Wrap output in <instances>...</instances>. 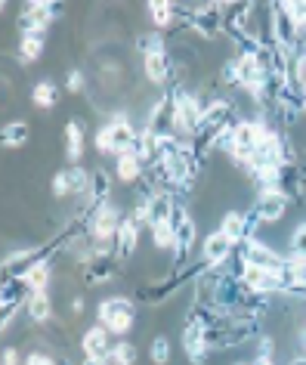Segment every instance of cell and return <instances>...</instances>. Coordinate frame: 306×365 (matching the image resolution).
<instances>
[{
  "label": "cell",
  "instance_id": "cell-22",
  "mask_svg": "<svg viewBox=\"0 0 306 365\" xmlns=\"http://www.w3.org/2000/svg\"><path fill=\"white\" fill-rule=\"evenodd\" d=\"M25 285H28L31 291H47L50 288V279H53V267H50V260H38V263H31L28 272H25Z\"/></svg>",
  "mask_w": 306,
  "mask_h": 365
},
{
  "label": "cell",
  "instance_id": "cell-52",
  "mask_svg": "<svg viewBox=\"0 0 306 365\" xmlns=\"http://www.w3.org/2000/svg\"><path fill=\"white\" fill-rule=\"evenodd\" d=\"M0 4H4V6H6V0H0Z\"/></svg>",
  "mask_w": 306,
  "mask_h": 365
},
{
  "label": "cell",
  "instance_id": "cell-30",
  "mask_svg": "<svg viewBox=\"0 0 306 365\" xmlns=\"http://www.w3.org/2000/svg\"><path fill=\"white\" fill-rule=\"evenodd\" d=\"M137 50H139V56H152V53H164V34L161 31H146V34H139L137 38Z\"/></svg>",
  "mask_w": 306,
  "mask_h": 365
},
{
  "label": "cell",
  "instance_id": "cell-8",
  "mask_svg": "<svg viewBox=\"0 0 306 365\" xmlns=\"http://www.w3.org/2000/svg\"><path fill=\"white\" fill-rule=\"evenodd\" d=\"M183 346H186V356L192 365H204L208 359V325L198 322V319H186V328H183Z\"/></svg>",
  "mask_w": 306,
  "mask_h": 365
},
{
  "label": "cell",
  "instance_id": "cell-16",
  "mask_svg": "<svg viewBox=\"0 0 306 365\" xmlns=\"http://www.w3.org/2000/svg\"><path fill=\"white\" fill-rule=\"evenodd\" d=\"M257 10V0H226L223 4V22H226V34L245 29V22L250 19V13Z\"/></svg>",
  "mask_w": 306,
  "mask_h": 365
},
{
  "label": "cell",
  "instance_id": "cell-14",
  "mask_svg": "<svg viewBox=\"0 0 306 365\" xmlns=\"http://www.w3.org/2000/svg\"><path fill=\"white\" fill-rule=\"evenodd\" d=\"M137 245H139V223H137V217L124 214L121 230L115 235V254H118L121 260H130L133 254H137Z\"/></svg>",
  "mask_w": 306,
  "mask_h": 365
},
{
  "label": "cell",
  "instance_id": "cell-24",
  "mask_svg": "<svg viewBox=\"0 0 306 365\" xmlns=\"http://www.w3.org/2000/svg\"><path fill=\"white\" fill-rule=\"evenodd\" d=\"M65 155L71 164H78L80 155H84V133H80V124L75 121L65 124Z\"/></svg>",
  "mask_w": 306,
  "mask_h": 365
},
{
  "label": "cell",
  "instance_id": "cell-43",
  "mask_svg": "<svg viewBox=\"0 0 306 365\" xmlns=\"http://www.w3.org/2000/svg\"><path fill=\"white\" fill-rule=\"evenodd\" d=\"M80 313H84V300L75 297V304H71V316H80Z\"/></svg>",
  "mask_w": 306,
  "mask_h": 365
},
{
  "label": "cell",
  "instance_id": "cell-41",
  "mask_svg": "<svg viewBox=\"0 0 306 365\" xmlns=\"http://www.w3.org/2000/svg\"><path fill=\"white\" fill-rule=\"evenodd\" d=\"M4 365H19V350L16 346H6L4 350Z\"/></svg>",
  "mask_w": 306,
  "mask_h": 365
},
{
  "label": "cell",
  "instance_id": "cell-50",
  "mask_svg": "<svg viewBox=\"0 0 306 365\" xmlns=\"http://www.w3.org/2000/svg\"><path fill=\"white\" fill-rule=\"evenodd\" d=\"M208 4H220V6H223V4H226V0H208Z\"/></svg>",
  "mask_w": 306,
  "mask_h": 365
},
{
  "label": "cell",
  "instance_id": "cell-15",
  "mask_svg": "<svg viewBox=\"0 0 306 365\" xmlns=\"http://www.w3.org/2000/svg\"><path fill=\"white\" fill-rule=\"evenodd\" d=\"M232 251H236V242L229 239L226 232H211L208 239H204V245H201V254H204V260H211L213 267H220L223 260H229L232 257Z\"/></svg>",
  "mask_w": 306,
  "mask_h": 365
},
{
  "label": "cell",
  "instance_id": "cell-51",
  "mask_svg": "<svg viewBox=\"0 0 306 365\" xmlns=\"http://www.w3.org/2000/svg\"><path fill=\"white\" fill-rule=\"evenodd\" d=\"M238 365H254V362H238Z\"/></svg>",
  "mask_w": 306,
  "mask_h": 365
},
{
  "label": "cell",
  "instance_id": "cell-34",
  "mask_svg": "<svg viewBox=\"0 0 306 365\" xmlns=\"http://www.w3.org/2000/svg\"><path fill=\"white\" fill-rule=\"evenodd\" d=\"M19 307L22 304H0V331H6V328L13 325V319H16V313H19Z\"/></svg>",
  "mask_w": 306,
  "mask_h": 365
},
{
  "label": "cell",
  "instance_id": "cell-13",
  "mask_svg": "<svg viewBox=\"0 0 306 365\" xmlns=\"http://www.w3.org/2000/svg\"><path fill=\"white\" fill-rule=\"evenodd\" d=\"M53 19H56V16L50 13V6L28 4V10H25L19 19H16V29H19V34H43V31L50 29Z\"/></svg>",
  "mask_w": 306,
  "mask_h": 365
},
{
  "label": "cell",
  "instance_id": "cell-33",
  "mask_svg": "<svg viewBox=\"0 0 306 365\" xmlns=\"http://www.w3.org/2000/svg\"><path fill=\"white\" fill-rule=\"evenodd\" d=\"M287 251H294V254H306V223H300V226H297V230L291 232Z\"/></svg>",
  "mask_w": 306,
  "mask_h": 365
},
{
  "label": "cell",
  "instance_id": "cell-25",
  "mask_svg": "<svg viewBox=\"0 0 306 365\" xmlns=\"http://www.w3.org/2000/svg\"><path fill=\"white\" fill-rule=\"evenodd\" d=\"M43 34H22V41H19V59L25 62V66H31V62H38L41 59V53H43Z\"/></svg>",
  "mask_w": 306,
  "mask_h": 365
},
{
  "label": "cell",
  "instance_id": "cell-19",
  "mask_svg": "<svg viewBox=\"0 0 306 365\" xmlns=\"http://www.w3.org/2000/svg\"><path fill=\"white\" fill-rule=\"evenodd\" d=\"M142 68H146V78L152 81V84H164V81L170 78V56L167 50L164 53H152V56H142Z\"/></svg>",
  "mask_w": 306,
  "mask_h": 365
},
{
  "label": "cell",
  "instance_id": "cell-6",
  "mask_svg": "<svg viewBox=\"0 0 306 365\" xmlns=\"http://www.w3.org/2000/svg\"><path fill=\"white\" fill-rule=\"evenodd\" d=\"M186 10V6H183ZM186 29L201 34L204 41H213L226 31V22H223V6L220 4H204L195 6V10H186Z\"/></svg>",
  "mask_w": 306,
  "mask_h": 365
},
{
  "label": "cell",
  "instance_id": "cell-9",
  "mask_svg": "<svg viewBox=\"0 0 306 365\" xmlns=\"http://www.w3.org/2000/svg\"><path fill=\"white\" fill-rule=\"evenodd\" d=\"M241 282H245L254 294H275V291H282V285H285L282 272L250 267V263H245V269H241Z\"/></svg>",
  "mask_w": 306,
  "mask_h": 365
},
{
  "label": "cell",
  "instance_id": "cell-37",
  "mask_svg": "<svg viewBox=\"0 0 306 365\" xmlns=\"http://www.w3.org/2000/svg\"><path fill=\"white\" fill-rule=\"evenodd\" d=\"M115 350H118L121 356H124V362H137V346H133V344H127V341H118V344H115Z\"/></svg>",
  "mask_w": 306,
  "mask_h": 365
},
{
  "label": "cell",
  "instance_id": "cell-45",
  "mask_svg": "<svg viewBox=\"0 0 306 365\" xmlns=\"http://www.w3.org/2000/svg\"><path fill=\"white\" fill-rule=\"evenodd\" d=\"M84 365H102V356H87Z\"/></svg>",
  "mask_w": 306,
  "mask_h": 365
},
{
  "label": "cell",
  "instance_id": "cell-4",
  "mask_svg": "<svg viewBox=\"0 0 306 365\" xmlns=\"http://www.w3.org/2000/svg\"><path fill=\"white\" fill-rule=\"evenodd\" d=\"M170 223H174V248H170V254H174L176 267H186L189 257H192V251H195V242H198V226H195V220L189 217V211L179 202L174 207Z\"/></svg>",
  "mask_w": 306,
  "mask_h": 365
},
{
  "label": "cell",
  "instance_id": "cell-21",
  "mask_svg": "<svg viewBox=\"0 0 306 365\" xmlns=\"http://www.w3.org/2000/svg\"><path fill=\"white\" fill-rule=\"evenodd\" d=\"M149 16L155 22V29H170L176 19V0H149Z\"/></svg>",
  "mask_w": 306,
  "mask_h": 365
},
{
  "label": "cell",
  "instance_id": "cell-2",
  "mask_svg": "<svg viewBox=\"0 0 306 365\" xmlns=\"http://www.w3.org/2000/svg\"><path fill=\"white\" fill-rule=\"evenodd\" d=\"M84 211H87V232H90V239L99 242V245H115V235H118L121 220H124V214L118 211V207H115L112 202H105L99 207H87L84 205Z\"/></svg>",
  "mask_w": 306,
  "mask_h": 365
},
{
  "label": "cell",
  "instance_id": "cell-12",
  "mask_svg": "<svg viewBox=\"0 0 306 365\" xmlns=\"http://www.w3.org/2000/svg\"><path fill=\"white\" fill-rule=\"evenodd\" d=\"M287 202H291V195H285L282 189H263V192L257 195L260 220H263V223H275V220H282L285 211H287Z\"/></svg>",
  "mask_w": 306,
  "mask_h": 365
},
{
  "label": "cell",
  "instance_id": "cell-7",
  "mask_svg": "<svg viewBox=\"0 0 306 365\" xmlns=\"http://www.w3.org/2000/svg\"><path fill=\"white\" fill-rule=\"evenodd\" d=\"M236 257L250 263V267H263V269H275V272L285 269V257H282V254H275L269 245L257 242L254 235H250V239H241L236 245Z\"/></svg>",
  "mask_w": 306,
  "mask_h": 365
},
{
  "label": "cell",
  "instance_id": "cell-26",
  "mask_svg": "<svg viewBox=\"0 0 306 365\" xmlns=\"http://www.w3.org/2000/svg\"><path fill=\"white\" fill-rule=\"evenodd\" d=\"M28 140V124L25 121H10L4 124V133H0V143H4V149H16V145H25Z\"/></svg>",
  "mask_w": 306,
  "mask_h": 365
},
{
  "label": "cell",
  "instance_id": "cell-36",
  "mask_svg": "<svg viewBox=\"0 0 306 365\" xmlns=\"http://www.w3.org/2000/svg\"><path fill=\"white\" fill-rule=\"evenodd\" d=\"M65 87H68V93H80V90H84V75H80L78 68H71L65 75Z\"/></svg>",
  "mask_w": 306,
  "mask_h": 365
},
{
  "label": "cell",
  "instance_id": "cell-40",
  "mask_svg": "<svg viewBox=\"0 0 306 365\" xmlns=\"http://www.w3.org/2000/svg\"><path fill=\"white\" fill-rule=\"evenodd\" d=\"M102 365H130V362H124V356H121V353L112 346V350L102 356Z\"/></svg>",
  "mask_w": 306,
  "mask_h": 365
},
{
  "label": "cell",
  "instance_id": "cell-29",
  "mask_svg": "<svg viewBox=\"0 0 306 365\" xmlns=\"http://www.w3.org/2000/svg\"><path fill=\"white\" fill-rule=\"evenodd\" d=\"M90 180H93V170H84L80 164H71V168H68V186H71V195H87Z\"/></svg>",
  "mask_w": 306,
  "mask_h": 365
},
{
  "label": "cell",
  "instance_id": "cell-23",
  "mask_svg": "<svg viewBox=\"0 0 306 365\" xmlns=\"http://www.w3.org/2000/svg\"><path fill=\"white\" fill-rule=\"evenodd\" d=\"M115 173H118L121 182H137L142 173H146V164H142L133 152H127V155H118V168H115Z\"/></svg>",
  "mask_w": 306,
  "mask_h": 365
},
{
  "label": "cell",
  "instance_id": "cell-47",
  "mask_svg": "<svg viewBox=\"0 0 306 365\" xmlns=\"http://www.w3.org/2000/svg\"><path fill=\"white\" fill-rule=\"evenodd\" d=\"M254 365H275V362H273V359H257Z\"/></svg>",
  "mask_w": 306,
  "mask_h": 365
},
{
  "label": "cell",
  "instance_id": "cell-5",
  "mask_svg": "<svg viewBox=\"0 0 306 365\" xmlns=\"http://www.w3.org/2000/svg\"><path fill=\"white\" fill-rule=\"evenodd\" d=\"M96 316H99V322L109 328L112 334L124 337V334H130V328H133L137 307H133V300H127V297H109V300H102V304H99Z\"/></svg>",
  "mask_w": 306,
  "mask_h": 365
},
{
  "label": "cell",
  "instance_id": "cell-31",
  "mask_svg": "<svg viewBox=\"0 0 306 365\" xmlns=\"http://www.w3.org/2000/svg\"><path fill=\"white\" fill-rule=\"evenodd\" d=\"M152 239H155V248L170 251V248H174V223H170V220L152 223Z\"/></svg>",
  "mask_w": 306,
  "mask_h": 365
},
{
  "label": "cell",
  "instance_id": "cell-11",
  "mask_svg": "<svg viewBox=\"0 0 306 365\" xmlns=\"http://www.w3.org/2000/svg\"><path fill=\"white\" fill-rule=\"evenodd\" d=\"M118 254H93V260L84 263V282L87 285H109L118 276Z\"/></svg>",
  "mask_w": 306,
  "mask_h": 365
},
{
  "label": "cell",
  "instance_id": "cell-38",
  "mask_svg": "<svg viewBox=\"0 0 306 365\" xmlns=\"http://www.w3.org/2000/svg\"><path fill=\"white\" fill-rule=\"evenodd\" d=\"M25 365H59L53 356H47V353H28L25 356Z\"/></svg>",
  "mask_w": 306,
  "mask_h": 365
},
{
  "label": "cell",
  "instance_id": "cell-10",
  "mask_svg": "<svg viewBox=\"0 0 306 365\" xmlns=\"http://www.w3.org/2000/svg\"><path fill=\"white\" fill-rule=\"evenodd\" d=\"M174 108H176V96L174 93H164L155 106L149 108L146 127L155 136H170V133H174Z\"/></svg>",
  "mask_w": 306,
  "mask_h": 365
},
{
  "label": "cell",
  "instance_id": "cell-17",
  "mask_svg": "<svg viewBox=\"0 0 306 365\" xmlns=\"http://www.w3.org/2000/svg\"><path fill=\"white\" fill-rule=\"evenodd\" d=\"M105 202H112V177L105 168H96L93 180H90V189H87V207H99Z\"/></svg>",
  "mask_w": 306,
  "mask_h": 365
},
{
  "label": "cell",
  "instance_id": "cell-42",
  "mask_svg": "<svg viewBox=\"0 0 306 365\" xmlns=\"http://www.w3.org/2000/svg\"><path fill=\"white\" fill-rule=\"evenodd\" d=\"M297 356H306V328L297 331Z\"/></svg>",
  "mask_w": 306,
  "mask_h": 365
},
{
  "label": "cell",
  "instance_id": "cell-39",
  "mask_svg": "<svg viewBox=\"0 0 306 365\" xmlns=\"http://www.w3.org/2000/svg\"><path fill=\"white\" fill-rule=\"evenodd\" d=\"M273 350H275L273 337H260V356L257 359H273Z\"/></svg>",
  "mask_w": 306,
  "mask_h": 365
},
{
  "label": "cell",
  "instance_id": "cell-49",
  "mask_svg": "<svg viewBox=\"0 0 306 365\" xmlns=\"http://www.w3.org/2000/svg\"><path fill=\"white\" fill-rule=\"evenodd\" d=\"M294 4H303V6H306V0H294ZM294 4H291V6H294ZM291 6H285V10H291Z\"/></svg>",
  "mask_w": 306,
  "mask_h": 365
},
{
  "label": "cell",
  "instance_id": "cell-35",
  "mask_svg": "<svg viewBox=\"0 0 306 365\" xmlns=\"http://www.w3.org/2000/svg\"><path fill=\"white\" fill-rule=\"evenodd\" d=\"M71 192V186H68V170H59L56 177H53V195L56 198H65Z\"/></svg>",
  "mask_w": 306,
  "mask_h": 365
},
{
  "label": "cell",
  "instance_id": "cell-20",
  "mask_svg": "<svg viewBox=\"0 0 306 365\" xmlns=\"http://www.w3.org/2000/svg\"><path fill=\"white\" fill-rule=\"evenodd\" d=\"M25 309H28L31 322H50L53 319V300L47 291H31V297L25 300Z\"/></svg>",
  "mask_w": 306,
  "mask_h": 365
},
{
  "label": "cell",
  "instance_id": "cell-46",
  "mask_svg": "<svg viewBox=\"0 0 306 365\" xmlns=\"http://www.w3.org/2000/svg\"><path fill=\"white\" fill-rule=\"evenodd\" d=\"M291 365H306V356H294Z\"/></svg>",
  "mask_w": 306,
  "mask_h": 365
},
{
  "label": "cell",
  "instance_id": "cell-28",
  "mask_svg": "<svg viewBox=\"0 0 306 365\" xmlns=\"http://www.w3.org/2000/svg\"><path fill=\"white\" fill-rule=\"evenodd\" d=\"M220 232H226L232 242H241L245 239V214H238V211H229L226 217L220 220Z\"/></svg>",
  "mask_w": 306,
  "mask_h": 365
},
{
  "label": "cell",
  "instance_id": "cell-18",
  "mask_svg": "<svg viewBox=\"0 0 306 365\" xmlns=\"http://www.w3.org/2000/svg\"><path fill=\"white\" fill-rule=\"evenodd\" d=\"M109 328H105L102 322H96L93 328H87L84 337H80V350H84V356H105L112 350L109 346Z\"/></svg>",
  "mask_w": 306,
  "mask_h": 365
},
{
  "label": "cell",
  "instance_id": "cell-27",
  "mask_svg": "<svg viewBox=\"0 0 306 365\" xmlns=\"http://www.w3.org/2000/svg\"><path fill=\"white\" fill-rule=\"evenodd\" d=\"M31 103L38 108H53L56 106V84L53 81H38L31 90Z\"/></svg>",
  "mask_w": 306,
  "mask_h": 365
},
{
  "label": "cell",
  "instance_id": "cell-48",
  "mask_svg": "<svg viewBox=\"0 0 306 365\" xmlns=\"http://www.w3.org/2000/svg\"><path fill=\"white\" fill-rule=\"evenodd\" d=\"M28 4H41V6H47V4H53V0H28Z\"/></svg>",
  "mask_w": 306,
  "mask_h": 365
},
{
  "label": "cell",
  "instance_id": "cell-1",
  "mask_svg": "<svg viewBox=\"0 0 306 365\" xmlns=\"http://www.w3.org/2000/svg\"><path fill=\"white\" fill-rule=\"evenodd\" d=\"M176 96V108H174V133L179 140H192L198 133V127H201V118H204V106L201 99L195 93H189V90L176 87L174 90Z\"/></svg>",
  "mask_w": 306,
  "mask_h": 365
},
{
  "label": "cell",
  "instance_id": "cell-44",
  "mask_svg": "<svg viewBox=\"0 0 306 365\" xmlns=\"http://www.w3.org/2000/svg\"><path fill=\"white\" fill-rule=\"evenodd\" d=\"M300 87H303V93H306V56L300 62Z\"/></svg>",
  "mask_w": 306,
  "mask_h": 365
},
{
  "label": "cell",
  "instance_id": "cell-3",
  "mask_svg": "<svg viewBox=\"0 0 306 365\" xmlns=\"http://www.w3.org/2000/svg\"><path fill=\"white\" fill-rule=\"evenodd\" d=\"M269 121H263V118H250V121H236V127H232V149H229V158L241 164V168H248L250 161V152L257 149L260 136L266 133Z\"/></svg>",
  "mask_w": 306,
  "mask_h": 365
},
{
  "label": "cell",
  "instance_id": "cell-32",
  "mask_svg": "<svg viewBox=\"0 0 306 365\" xmlns=\"http://www.w3.org/2000/svg\"><path fill=\"white\" fill-rule=\"evenodd\" d=\"M152 362H155V365H167L170 362V341H167V337L164 334H158L155 337V341H152Z\"/></svg>",
  "mask_w": 306,
  "mask_h": 365
}]
</instances>
